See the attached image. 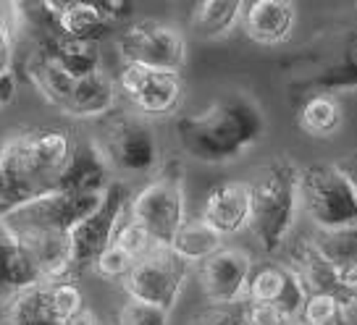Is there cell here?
Segmentation results:
<instances>
[{"label":"cell","instance_id":"obj_7","mask_svg":"<svg viewBox=\"0 0 357 325\" xmlns=\"http://www.w3.org/2000/svg\"><path fill=\"white\" fill-rule=\"evenodd\" d=\"M129 202H132L129 184L123 179H113L108 184V189L102 191L98 207L71 228L68 244H71L74 278H79L84 270H92L102 249L113 244V236L119 231V225L129 215Z\"/></svg>","mask_w":357,"mask_h":325},{"label":"cell","instance_id":"obj_24","mask_svg":"<svg viewBox=\"0 0 357 325\" xmlns=\"http://www.w3.org/2000/svg\"><path fill=\"white\" fill-rule=\"evenodd\" d=\"M24 74L34 84V90L45 97V102H50L58 111L66 108V100L71 95V87H74V77H68L63 68H58L53 61H47V58L34 53V50L26 53Z\"/></svg>","mask_w":357,"mask_h":325},{"label":"cell","instance_id":"obj_29","mask_svg":"<svg viewBox=\"0 0 357 325\" xmlns=\"http://www.w3.org/2000/svg\"><path fill=\"white\" fill-rule=\"evenodd\" d=\"M47 289V302L50 310L56 315L58 325L66 323L68 317H74L77 312H82L87 304H84V294L77 286V280H58V283H45Z\"/></svg>","mask_w":357,"mask_h":325},{"label":"cell","instance_id":"obj_35","mask_svg":"<svg viewBox=\"0 0 357 325\" xmlns=\"http://www.w3.org/2000/svg\"><path fill=\"white\" fill-rule=\"evenodd\" d=\"M98 6H100V11L105 13V19H108L113 26L126 22L134 11V6L132 3H126V0H98Z\"/></svg>","mask_w":357,"mask_h":325},{"label":"cell","instance_id":"obj_6","mask_svg":"<svg viewBox=\"0 0 357 325\" xmlns=\"http://www.w3.org/2000/svg\"><path fill=\"white\" fill-rule=\"evenodd\" d=\"M129 221L137 223L155 244L168 247L178 225L187 221V197H184V168L176 160L160 166L153 181L132 194Z\"/></svg>","mask_w":357,"mask_h":325},{"label":"cell","instance_id":"obj_25","mask_svg":"<svg viewBox=\"0 0 357 325\" xmlns=\"http://www.w3.org/2000/svg\"><path fill=\"white\" fill-rule=\"evenodd\" d=\"M344 111L336 95L328 92H312L300 108V129L315 139H328L342 129Z\"/></svg>","mask_w":357,"mask_h":325},{"label":"cell","instance_id":"obj_13","mask_svg":"<svg viewBox=\"0 0 357 325\" xmlns=\"http://www.w3.org/2000/svg\"><path fill=\"white\" fill-rule=\"evenodd\" d=\"M252 257L239 247H221L197 265V280L211 304H234L245 299Z\"/></svg>","mask_w":357,"mask_h":325},{"label":"cell","instance_id":"obj_14","mask_svg":"<svg viewBox=\"0 0 357 325\" xmlns=\"http://www.w3.org/2000/svg\"><path fill=\"white\" fill-rule=\"evenodd\" d=\"M305 286H302L300 276L287 265V262H260L252 265L250 280H247V302L271 304L279 307L287 315L297 320L302 304H305Z\"/></svg>","mask_w":357,"mask_h":325},{"label":"cell","instance_id":"obj_28","mask_svg":"<svg viewBox=\"0 0 357 325\" xmlns=\"http://www.w3.org/2000/svg\"><path fill=\"white\" fill-rule=\"evenodd\" d=\"M300 325H352V312L344 302L328 294H307L297 315Z\"/></svg>","mask_w":357,"mask_h":325},{"label":"cell","instance_id":"obj_40","mask_svg":"<svg viewBox=\"0 0 357 325\" xmlns=\"http://www.w3.org/2000/svg\"><path fill=\"white\" fill-rule=\"evenodd\" d=\"M352 280H355V289H357V262L352 265Z\"/></svg>","mask_w":357,"mask_h":325},{"label":"cell","instance_id":"obj_32","mask_svg":"<svg viewBox=\"0 0 357 325\" xmlns=\"http://www.w3.org/2000/svg\"><path fill=\"white\" fill-rule=\"evenodd\" d=\"M134 268V260L123 252L121 247H116V244H108V247L100 252V257L95 260V265L92 270L105 280H121L129 276V270Z\"/></svg>","mask_w":357,"mask_h":325},{"label":"cell","instance_id":"obj_34","mask_svg":"<svg viewBox=\"0 0 357 325\" xmlns=\"http://www.w3.org/2000/svg\"><path fill=\"white\" fill-rule=\"evenodd\" d=\"M247 325H291L294 317L287 315L279 307H271V304H257V302H247Z\"/></svg>","mask_w":357,"mask_h":325},{"label":"cell","instance_id":"obj_30","mask_svg":"<svg viewBox=\"0 0 357 325\" xmlns=\"http://www.w3.org/2000/svg\"><path fill=\"white\" fill-rule=\"evenodd\" d=\"M113 244H116V247H121L123 252L134 260V262L147 257V255H153L155 249H160V244H155V241H153V239H150L139 225L129 221V215H126V218H123V223L119 225V231H116V236H113Z\"/></svg>","mask_w":357,"mask_h":325},{"label":"cell","instance_id":"obj_11","mask_svg":"<svg viewBox=\"0 0 357 325\" xmlns=\"http://www.w3.org/2000/svg\"><path fill=\"white\" fill-rule=\"evenodd\" d=\"M116 90L142 118L176 116L184 102V81L176 71L123 63L116 77Z\"/></svg>","mask_w":357,"mask_h":325},{"label":"cell","instance_id":"obj_33","mask_svg":"<svg viewBox=\"0 0 357 325\" xmlns=\"http://www.w3.org/2000/svg\"><path fill=\"white\" fill-rule=\"evenodd\" d=\"M192 325H247L245 299L234 304H211L192 317Z\"/></svg>","mask_w":357,"mask_h":325},{"label":"cell","instance_id":"obj_10","mask_svg":"<svg viewBox=\"0 0 357 325\" xmlns=\"http://www.w3.org/2000/svg\"><path fill=\"white\" fill-rule=\"evenodd\" d=\"M190 268V262H184L176 252L160 247L153 255L137 260L121 286L129 299L153 304V307L171 312L187 286Z\"/></svg>","mask_w":357,"mask_h":325},{"label":"cell","instance_id":"obj_17","mask_svg":"<svg viewBox=\"0 0 357 325\" xmlns=\"http://www.w3.org/2000/svg\"><path fill=\"white\" fill-rule=\"evenodd\" d=\"M11 236L29 255L43 283L77 280L74 278V268H71L68 234H58V231H16Z\"/></svg>","mask_w":357,"mask_h":325},{"label":"cell","instance_id":"obj_15","mask_svg":"<svg viewBox=\"0 0 357 325\" xmlns=\"http://www.w3.org/2000/svg\"><path fill=\"white\" fill-rule=\"evenodd\" d=\"M239 24L245 37L255 45H284L297 29V6L289 0H252L242 6Z\"/></svg>","mask_w":357,"mask_h":325},{"label":"cell","instance_id":"obj_8","mask_svg":"<svg viewBox=\"0 0 357 325\" xmlns=\"http://www.w3.org/2000/svg\"><path fill=\"white\" fill-rule=\"evenodd\" d=\"M116 50L123 63L132 66L160 68V71H181L187 63V40L176 26L155 19H139L123 26L116 40Z\"/></svg>","mask_w":357,"mask_h":325},{"label":"cell","instance_id":"obj_20","mask_svg":"<svg viewBox=\"0 0 357 325\" xmlns=\"http://www.w3.org/2000/svg\"><path fill=\"white\" fill-rule=\"evenodd\" d=\"M43 8L50 13V19L56 24V29L63 37L71 40H87V42H100L105 32H111L113 24L105 19L98 3H82V0H47Z\"/></svg>","mask_w":357,"mask_h":325},{"label":"cell","instance_id":"obj_4","mask_svg":"<svg viewBox=\"0 0 357 325\" xmlns=\"http://www.w3.org/2000/svg\"><path fill=\"white\" fill-rule=\"evenodd\" d=\"M92 145L119 176H145L160 166V145L153 124L126 111H111L95 121Z\"/></svg>","mask_w":357,"mask_h":325},{"label":"cell","instance_id":"obj_36","mask_svg":"<svg viewBox=\"0 0 357 325\" xmlns=\"http://www.w3.org/2000/svg\"><path fill=\"white\" fill-rule=\"evenodd\" d=\"M13 53H16V42L6 32H0V77L13 74Z\"/></svg>","mask_w":357,"mask_h":325},{"label":"cell","instance_id":"obj_21","mask_svg":"<svg viewBox=\"0 0 357 325\" xmlns=\"http://www.w3.org/2000/svg\"><path fill=\"white\" fill-rule=\"evenodd\" d=\"M43 278L34 268L29 255L11 236V231L0 223V302L16 292L40 286Z\"/></svg>","mask_w":357,"mask_h":325},{"label":"cell","instance_id":"obj_19","mask_svg":"<svg viewBox=\"0 0 357 325\" xmlns=\"http://www.w3.org/2000/svg\"><path fill=\"white\" fill-rule=\"evenodd\" d=\"M116 100H119V90H116V79L100 68L95 74L74 79V87L66 100L63 116L68 118H82V121H98L102 116L116 111Z\"/></svg>","mask_w":357,"mask_h":325},{"label":"cell","instance_id":"obj_18","mask_svg":"<svg viewBox=\"0 0 357 325\" xmlns=\"http://www.w3.org/2000/svg\"><path fill=\"white\" fill-rule=\"evenodd\" d=\"M113 181L111 168L105 166L98 147L87 142H74L71 157H68L66 168L58 179V191H71V194H102Z\"/></svg>","mask_w":357,"mask_h":325},{"label":"cell","instance_id":"obj_39","mask_svg":"<svg viewBox=\"0 0 357 325\" xmlns=\"http://www.w3.org/2000/svg\"><path fill=\"white\" fill-rule=\"evenodd\" d=\"M61 325H100V320H98V315L92 312L89 307H84L82 312H77L74 317H68L66 323H61Z\"/></svg>","mask_w":357,"mask_h":325},{"label":"cell","instance_id":"obj_37","mask_svg":"<svg viewBox=\"0 0 357 325\" xmlns=\"http://www.w3.org/2000/svg\"><path fill=\"white\" fill-rule=\"evenodd\" d=\"M334 166L344 173V179L352 184V189H355V194H357V150H352V152H347V155H342V157H336Z\"/></svg>","mask_w":357,"mask_h":325},{"label":"cell","instance_id":"obj_1","mask_svg":"<svg viewBox=\"0 0 357 325\" xmlns=\"http://www.w3.org/2000/svg\"><path fill=\"white\" fill-rule=\"evenodd\" d=\"M263 132V111L242 95L223 97L205 111L181 116L176 121V136L184 155L205 166H226L239 160L260 142Z\"/></svg>","mask_w":357,"mask_h":325},{"label":"cell","instance_id":"obj_31","mask_svg":"<svg viewBox=\"0 0 357 325\" xmlns=\"http://www.w3.org/2000/svg\"><path fill=\"white\" fill-rule=\"evenodd\" d=\"M168 317L171 312L166 310L126 296V302L116 312V325H168Z\"/></svg>","mask_w":357,"mask_h":325},{"label":"cell","instance_id":"obj_5","mask_svg":"<svg viewBox=\"0 0 357 325\" xmlns=\"http://www.w3.org/2000/svg\"><path fill=\"white\" fill-rule=\"evenodd\" d=\"M300 207L318 234H336L357 225V194L334 163L300 168Z\"/></svg>","mask_w":357,"mask_h":325},{"label":"cell","instance_id":"obj_22","mask_svg":"<svg viewBox=\"0 0 357 325\" xmlns=\"http://www.w3.org/2000/svg\"><path fill=\"white\" fill-rule=\"evenodd\" d=\"M242 0H202L190 13V32L197 40H223L242 19Z\"/></svg>","mask_w":357,"mask_h":325},{"label":"cell","instance_id":"obj_9","mask_svg":"<svg viewBox=\"0 0 357 325\" xmlns=\"http://www.w3.org/2000/svg\"><path fill=\"white\" fill-rule=\"evenodd\" d=\"M102 194H71V191H47L24 202L0 215V223L11 234L16 231H58L71 234V228L84 221L100 202Z\"/></svg>","mask_w":357,"mask_h":325},{"label":"cell","instance_id":"obj_27","mask_svg":"<svg viewBox=\"0 0 357 325\" xmlns=\"http://www.w3.org/2000/svg\"><path fill=\"white\" fill-rule=\"evenodd\" d=\"M315 92H328V95H336L342 90H355L357 87V32L347 37V42L339 50V58L336 63L326 68L324 74H318L315 81H312Z\"/></svg>","mask_w":357,"mask_h":325},{"label":"cell","instance_id":"obj_26","mask_svg":"<svg viewBox=\"0 0 357 325\" xmlns=\"http://www.w3.org/2000/svg\"><path fill=\"white\" fill-rule=\"evenodd\" d=\"M223 247V239L213 231L208 223H202L200 218H187L178 225V231L174 234L168 249L176 252L178 257L190 265H200L202 260H208L213 252H218Z\"/></svg>","mask_w":357,"mask_h":325},{"label":"cell","instance_id":"obj_23","mask_svg":"<svg viewBox=\"0 0 357 325\" xmlns=\"http://www.w3.org/2000/svg\"><path fill=\"white\" fill-rule=\"evenodd\" d=\"M0 325H58L45 283L6 296L0 307Z\"/></svg>","mask_w":357,"mask_h":325},{"label":"cell","instance_id":"obj_41","mask_svg":"<svg viewBox=\"0 0 357 325\" xmlns=\"http://www.w3.org/2000/svg\"><path fill=\"white\" fill-rule=\"evenodd\" d=\"M291 325H300V323H297V320H294V323H291Z\"/></svg>","mask_w":357,"mask_h":325},{"label":"cell","instance_id":"obj_16","mask_svg":"<svg viewBox=\"0 0 357 325\" xmlns=\"http://www.w3.org/2000/svg\"><path fill=\"white\" fill-rule=\"evenodd\" d=\"M250 184L245 181H221L218 187L208 191V197L202 202L200 221L208 223L215 234L236 236L250 228Z\"/></svg>","mask_w":357,"mask_h":325},{"label":"cell","instance_id":"obj_3","mask_svg":"<svg viewBox=\"0 0 357 325\" xmlns=\"http://www.w3.org/2000/svg\"><path fill=\"white\" fill-rule=\"evenodd\" d=\"M71 150L74 139L63 129H29L0 145V155L6 157L22 191V205L56 189Z\"/></svg>","mask_w":357,"mask_h":325},{"label":"cell","instance_id":"obj_2","mask_svg":"<svg viewBox=\"0 0 357 325\" xmlns=\"http://www.w3.org/2000/svg\"><path fill=\"white\" fill-rule=\"evenodd\" d=\"M250 231L257 247L266 255L284 249L300 210V168L289 157L271 160L250 184Z\"/></svg>","mask_w":357,"mask_h":325},{"label":"cell","instance_id":"obj_38","mask_svg":"<svg viewBox=\"0 0 357 325\" xmlns=\"http://www.w3.org/2000/svg\"><path fill=\"white\" fill-rule=\"evenodd\" d=\"M13 95H16V79H13V74L0 77V108L8 105L13 100Z\"/></svg>","mask_w":357,"mask_h":325},{"label":"cell","instance_id":"obj_12","mask_svg":"<svg viewBox=\"0 0 357 325\" xmlns=\"http://www.w3.org/2000/svg\"><path fill=\"white\" fill-rule=\"evenodd\" d=\"M287 255H289L287 265L300 276L307 294H328V296H336L339 302H344L347 307L357 304L352 268L334 262L318 247V241L312 236H300V239L289 241Z\"/></svg>","mask_w":357,"mask_h":325}]
</instances>
